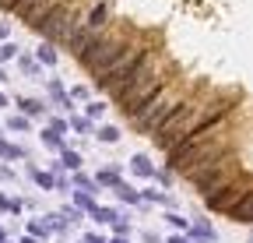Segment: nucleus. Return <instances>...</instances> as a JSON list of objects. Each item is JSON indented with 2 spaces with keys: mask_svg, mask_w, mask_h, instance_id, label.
Wrapping results in <instances>:
<instances>
[{
  "mask_svg": "<svg viewBox=\"0 0 253 243\" xmlns=\"http://www.w3.org/2000/svg\"><path fill=\"white\" fill-rule=\"evenodd\" d=\"M144 43V36L137 32L134 25H113V28H106V32H99L88 46H84V53L78 56V64L88 71V74H95V78H102V74H113L116 67H123L126 60L134 56V49Z\"/></svg>",
  "mask_w": 253,
  "mask_h": 243,
  "instance_id": "1",
  "label": "nucleus"
},
{
  "mask_svg": "<svg viewBox=\"0 0 253 243\" xmlns=\"http://www.w3.org/2000/svg\"><path fill=\"white\" fill-rule=\"evenodd\" d=\"M158 56H162V49L158 46H148V43H141L137 49H134V56L126 60L123 67H116L113 74H102V78H95V88H99V92H106L116 106L126 99L137 88V81L158 64Z\"/></svg>",
  "mask_w": 253,
  "mask_h": 243,
  "instance_id": "2",
  "label": "nucleus"
},
{
  "mask_svg": "<svg viewBox=\"0 0 253 243\" xmlns=\"http://www.w3.org/2000/svg\"><path fill=\"white\" fill-rule=\"evenodd\" d=\"M211 96V85H204V81H197L194 88H190V96L162 120V127H158L155 131V145L158 148H162L166 151V155H169V151L183 141V134L190 131V127H194V120L201 116V106H204V99Z\"/></svg>",
  "mask_w": 253,
  "mask_h": 243,
  "instance_id": "3",
  "label": "nucleus"
},
{
  "mask_svg": "<svg viewBox=\"0 0 253 243\" xmlns=\"http://www.w3.org/2000/svg\"><path fill=\"white\" fill-rule=\"evenodd\" d=\"M84 7H88L84 0H56V4H53L36 25H28V28H32L42 43L63 46V43H67V36L84 21Z\"/></svg>",
  "mask_w": 253,
  "mask_h": 243,
  "instance_id": "4",
  "label": "nucleus"
},
{
  "mask_svg": "<svg viewBox=\"0 0 253 243\" xmlns=\"http://www.w3.org/2000/svg\"><path fill=\"white\" fill-rule=\"evenodd\" d=\"M194 85H197V81H183V78L169 81L162 92H158V96H155V99H151L134 120H126V124H130L137 134H151V138H155V131L162 127V120H166V116H169V113L190 96V88H194Z\"/></svg>",
  "mask_w": 253,
  "mask_h": 243,
  "instance_id": "5",
  "label": "nucleus"
},
{
  "mask_svg": "<svg viewBox=\"0 0 253 243\" xmlns=\"http://www.w3.org/2000/svg\"><path fill=\"white\" fill-rule=\"evenodd\" d=\"M158 60H162V56H158ZM176 71H179V67H176V64H169V60L155 64V67H151V71H148V74L137 81V88H134V92L120 102V113H123L126 120H134V116H137V113H141V109H144V106H148V102L158 96V92H162L166 85H169V81H176V78H172Z\"/></svg>",
  "mask_w": 253,
  "mask_h": 243,
  "instance_id": "6",
  "label": "nucleus"
},
{
  "mask_svg": "<svg viewBox=\"0 0 253 243\" xmlns=\"http://www.w3.org/2000/svg\"><path fill=\"white\" fill-rule=\"evenodd\" d=\"M239 173V155H236V148H229L225 155H218L214 162H208L204 169H197V173H190L186 180H190V187H194L201 197H208L211 191H218L221 184H229V180Z\"/></svg>",
  "mask_w": 253,
  "mask_h": 243,
  "instance_id": "7",
  "label": "nucleus"
},
{
  "mask_svg": "<svg viewBox=\"0 0 253 243\" xmlns=\"http://www.w3.org/2000/svg\"><path fill=\"white\" fill-rule=\"evenodd\" d=\"M250 191H253V173L239 169L229 184H221L218 191H211V194L204 197V208H208V211H218V215H229V211H232Z\"/></svg>",
  "mask_w": 253,
  "mask_h": 243,
  "instance_id": "8",
  "label": "nucleus"
},
{
  "mask_svg": "<svg viewBox=\"0 0 253 243\" xmlns=\"http://www.w3.org/2000/svg\"><path fill=\"white\" fill-rule=\"evenodd\" d=\"M113 4H109V0H95V4H88L84 7V28H88V32H95V36H99V32H106V28H113Z\"/></svg>",
  "mask_w": 253,
  "mask_h": 243,
  "instance_id": "9",
  "label": "nucleus"
},
{
  "mask_svg": "<svg viewBox=\"0 0 253 243\" xmlns=\"http://www.w3.org/2000/svg\"><path fill=\"white\" fill-rule=\"evenodd\" d=\"M53 4H56V0H25V4H18V7H14V14H18L25 25H36V21H39Z\"/></svg>",
  "mask_w": 253,
  "mask_h": 243,
  "instance_id": "10",
  "label": "nucleus"
},
{
  "mask_svg": "<svg viewBox=\"0 0 253 243\" xmlns=\"http://www.w3.org/2000/svg\"><path fill=\"white\" fill-rule=\"evenodd\" d=\"M130 173L134 176H141V180H155V173H158V166L144 155V151H137V155L130 159Z\"/></svg>",
  "mask_w": 253,
  "mask_h": 243,
  "instance_id": "11",
  "label": "nucleus"
},
{
  "mask_svg": "<svg viewBox=\"0 0 253 243\" xmlns=\"http://www.w3.org/2000/svg\"><path fill=\"white\" fill-rule=\"evenodd\" d=\"M113 194H116V201H120V204L144 208V204H141V191H137V187H130V184H123V180H120V184L113 187Z\"/></svg>",
  "mask_w": 253,
  "mask_h": 243,
  "instance_id": "12",
  "label": "nucleus"
},
{
  "mask_svg": "<svg viewBox=\"0 0 253 243\" xmlns=\"http://www.w3.org/2000/svg\"><path fill=\"white\" fill-rule=\"evenodd\" d=\"M46 92H49V99L60 106V109H74V99H71V92L63 88L56 78H49V85H46Z\"/></svg>",
  "mask_w": 253,
  "mask_h": 243,
  "instance_id": "13",
  "label": "nucleus"
},
{
  "mask_svg": "<svg viewBox=\"0 0 253 243\" xmlns=\"http://www.w3.org/2000/svg\"><path fill=\"white\" fill-rule=\"evenodd\" d=\"M18 109H21V116H28V120L46 116V102H42V99H32V96H21V99H18Z\"/></svg>",
  "mask_w": 253,
  "mask_h": 243,
  "instance_id": "14",
  "label": "nucleus"
},
{
  "mask_svg": "<svg viewBox=\"0 0 253 243\" xmlns=\"http://www.w3.org/2000/svg\"><path fill=\"white\" fill-rule=\"evenodd\" d=\"M56 166H60V169H67V173H78V169L84 166V159H81V151L63 148V151H60V159H56Z\"/></svg>",
  "mask_w": 253,
  "mask_h": 243,
  "instance_id": "15",
  "label": "nucleus"
},
{
  "mask_svg": "<svg viewBox=\"0 0 253 243\" xmlns=\"http://www.w3.org/2000/svg\"><path fill=\"white\" fill-rule=\"evenodd\" d=\"M141 204H162V208H172V197L158 187H144L141 191Z\"/></svg>",
  "mask_w": 253,
  "mask_h": 243,
  "instance_id": "16",
  "label": "nucleus"
},
{
  "mask_svg": "<svg viewBox=\"0 0 253 243\" xmlns=\"http://www.w3.org/2000/svg\"><path fill=\"white\" fill-rule=\"evenodd\" d=\"M32 56L39 60V67H56V64H60V53H56V46H49V43H42Z\"/></svg>",
  "mask_w": 253,
  "mask_h": 243,
  "instance_id": "17",
  "label": "nucleus"
},
{
  "mask_svg": "<svg viewBox=\"0 0 253 243\" xmlns=\"http://www.w3.org/2000/svg\"><path fill=\"white\" fill-rule=\"evenodd\" d=\"M190 236L201 240V243H214V226L204 222V219H197V222H190Z\"/></svg>",
  "mask_w": 253,
  "mask_h": 243,
  "instance_id": "18",
  "label": "nucleus"
},
{
  "mask_svg": "<svg viewBox=\"0 0 253 243\" xmlns=\"http://www.w3.org/2000/svg\"><path fill=\"white\" fill-rule=\"evenodd\" d=\"M25 173H28V180H36V184H39L42 191H56V180H53V173H46V169H39V166H28Z\"/></svg>",
  "mask_w": 253,
  "mask_h": 243,
  "instance_id": "19",
  "label": "nucleus"
},
{
  "mask_svg": "<svg viewBox=\"0 0 253 243\" xmlns=\"http://www.w3.org/2000/svg\"><path fill=\"white\" fill-rule=\"evenodd\" d=\"M95 184H99V187H109V191H113V187L120 184V169H116V166H102L99 173H95Z\"/></svg>",
  "mask_w": 253,
  "mask_h": 243,
  "instance_id": "20",
  "label": "nucleus"
},
{
  "mask_svg": "<svg viewBox=\"0 0 253 243\" xmlns=\"http://www.w3.org/2000/svg\"><path fill=\"white\" fill-rule=\"evenodd\" d=\"M71 187H78V191H88V194H99V184H95V176H88L84 169H78V173L71 176Z\"/></svg>",
  "mask_w": 253,
  "mask_h": 243,
  "instance_id": "21",
  "label": "nucleus"
},
{
  "mask_svg": "<svg viewBox=\"0 0 253 243\" xmlns=\"http://www.w3.org/2000/svg\"><path fill=\"white\" fill-rule=\"evenodd\" d=\"M18 67H21V74H28V78H39V74H42L39 60L32 56V53H18Z\"/></svg>",
  "mask_w": 253,
  "mask_h": 243,
  "instance_id": "22",
  "label": "nucleus"
},
{
  "mask_svg": "<svg viewBox=\"0 0 253 243\" xmlns=\"http://www.w3.org/2000/svg\"><path fill=\"white\" fill-rule=\"evenodd\" d=\"M91 219L99 222V226H113V222H116V219H123V215H120L116 208H106V204H99V208L91 211Z\"/></svg>",
  "mask_w": 253,
  "mask_h": 243,
  "instance_id": "23",
  "label": "nucleus"
},
{
  "mask_svg": "<svg viewBox=\"0 0 253 243\" xmlns=\"http://www.w3.org/2000/svg\"><path fill=\"white\" fill-rule=\"evenodd\" d=\"M74 208H81L84 215H91V211L99 208V201H95V194H88V191H74Z\"/></svg>",
  "mask_w": 253,
  "mask_h": 243,
  "instance_id": "24",
  "label": "nucleus"
},
{
  "mask_svg": "<svg viewBox=\"0 0 253 243\" xmlns=\"http://www.w3.org/2000/svg\"><path fill=\"white\" fill-rule=\"evenodd\" d=\"M95 138H99L102 145H120V127H113V124H102V127H95Z\"/></svg>",
  "mask_w": 253,
  "mask_h": 243,
  "instance_id": "25",
  "label": "nucleus"
},
{
  "mask_svg": "<svg viewBox=\"0 0 253 243\" xmlns=\"http://www.w3.org/2000/svg\"><path fill=\"white\" fill-rule=\"evenodd\" d=\"M67 127H71L74 134H84V138H88V134H95V124H91L84 113H81V116H71V120H67Z\"/></svg>",
  "mask_w": 253,
  "mask_h": 243,
  "instance_id": "26",
  "label": "nucleus"
},
{
  "mask_svg": "<svg viewBox=\"0 0 253 243\" xmlns=\"http://www.w3.org/2000/svg\"><path fill=\"white\" fill-rule=\"evenodd\" d=\"M0 159L18 162V159H25V148H18V145H11V141H4V138H0Z\"/></svg>",
  "mask_w": 253,
  "mask_h": 243,
  "instance_id": "27",
  "label": "nucleus"
},
{
  "mask_svg": "<svg viewBox=\"0 0 253 243\" xmlns=\"http://www.w3.org/2000/svg\"><path fill=\"white\" fill-rule=\"evenodd\" d=\"M39 138H42V145H46L49 151H56V155H60L63 148H67V145H63V138H60V134H53V131H42Z\"/></svg>",
  "mask_w": 253,
  "mask_h": 243,
  "instance_id": "28",
  "label": "nucleus"
},
{
  "mask_svg": "<svg viewBox=\"0 0 253 243\" xmlns=\"http://www.w3.org/2000/svg\"><path fill=\"white\" fill-rule=\"evenodd\" d=\"M106 109H109V102H88L84 106V116L91 120V124H99V120L106 116Z\"/></svg>",
  "mask_w": 253,
  "mask_h": 243,
  "instance_id": "29",
  "label": "nucleus"
},
{
  "mask_svg": "<svg viewBox=\"0 0 253 243\" xmlns=\"http://www.w3.org/2000/svg\"><path fill=\"white\" fill-rule=\"evenodd\" d=\"M7 131H14V134H25V131H32V120L18 113V116H11V120H7Z\"/></svg>",
  "mask_w": 253,
  "mask_h": 243,
  "instance_id": "30",
  "label": "nucleus"
},
{
  "mask_svg": "<svg viewBox=\"0 0 253 243\" xmlns=\"http://www.w3.org/2000/svg\"><path fill=\"white\" fill-rule=\"evenodd\" d=\"M28 236H32V240H46V236H49L46 222H42V219H32V222H28Z\"/></svg>",
  "mask_w": 253,
  "mask_h": 243,
  "instance_id": "31",
  "label": "nucleus"
},
{
  "mask_svg": "<svg viewBox=\"0 0 253 243\" xmlns=\"http://www.w3.org/2000/svg\"><path fill=\"white\" fill-rule=\"evenodd\" d=\"M46 131H53V134H60V138H63V134H67L71 127H67V120H63V116H49V124H46Z\"/></svg>",
  "mask_w": 253,
  "mask_h": 243,
  "instance_id": "32",
  "label": "nucleus"
},
{
  "mask_svg": "<svg viewBox=\"0 0 253 243\" xmlns=\"http://www.w3.org/2000/svg\"><path fill=\"white\" fill-rule=\"evenodd\" d=\"M166 222H169L176 233H190V222H186L183 215H176V211H169V215H166Z\"/></svg>",
  "mask_w": 253,
  "mask_h": 243,
  "instance_id": "33",
  "label": "nucleus"
},
{
  "mask_svg": "<svg viewBox=\"0 0 253 243\" xmlns=\"http://www.w3.org/2000/svg\"><path fill=\"white\" fill-rule=\"evenodd\" d=\"M18 53H21V49H18L14 43H4V46H0V64H4V60H14Z\"/></svg>",
  "mask_w": 253,
  "mask_h": 243,
  "instance_id": "34",
  "label": "nucleus"
},
{
  "mask_svg": "<svg viewBox=\"0 0 253 243\" xmlns=\"http://www.w3.org/2000/svg\"><path fill=\"white\" fill-rule=\"evenodd\" d=\"M172 176H176V173H169V169H158V173H155V180H158V191H162V187H172Z\"/></svg>",
  "mask_w": 253,
  "mask_h": 243,
  "instance_id": "35",
  "label": "nucleus"
},
{
  "mask_svg": "<svg viewBox=\"0 0 253 243\" xmlns=\"http://www.w3.org/2000/svg\"><path fill=\"white\" fill-rule=\"evenodd\" d=\"M71 99H74V102H84V99H88V85H74V88H71Z\"/></svg>",
  "mask_w": 253,
  "mask_h": 243,
  "instance_id": "36",
  "label": "nucleus"
},
{
  "mask_svg": "<svg viewBox=\"0 0 253 243\" xmlns=\"http://www.w3.org/2000/svg\"><path fill=\"white\" fill-rule=\"evenodd\" d=\"M126 233H130V222H126V219H116V222H113V236H126Z\"/></svg>",
  "mask_w": 253,
  "mask_h": 243,
  "instance_id": "37",
  "label": "nucleus"
},
{
  "mask_svg": "<svg viewBox=\"0 0 253 243\" xmlns=\"http://www.w3.org/2000/svg\"><path fill=\"white\" fill-rule=\"evenodd\" d=\"M166 243H190V236H186V233H169Z\"/></svg>",
  "mask_w": 253,
  "mask_h": 243,
  "instance_id": "38",
  "label": "nucleus"
},
{
  "mask_svg": "<svg viewBox=\"0 0 253 243\" xmlns=\"http://www.w3.org/2000/svg\"><path fill=\"white\" fill-rule=\"evenodd\" d=\"M84 243H109V240H106L102 233H88V236H84Z\"/></svg>",
  "mask_w": 253,
  "mask_h": 243,
  "instance_id": "39",
  "label": "nucleus"
},
{
  "mask_svg": "<svg viewBox=\"0 0 253 243\" xmlns=\"http://www.w3.org/2000/svg\"><path fill=\"white\" fill-rule=\"evenodd\" d=\"M7 36H11V25H7V21H0V43H7Z\"/></svg>",
  "mask_w": 253,
  "mask_h": 243,
  "instance_id": "40",
  "label": "nucleus"
},
{
  "mask_svg": "<svg viewBox=\"0 0 253 243\" xmlns=\"http://www.w3.org/2000/svg\"><path fill=\"white\" fill-rule=\"evenodd\" d=\"M0 208H7V211H11V197H7L4 191H0Z\"/></svg>",
  "mask_w": 253,
  "mask_h": 243,
  "instance_id": "41",
  "label": "nucleus"
},
{
  "mask_svg": "<svg viewBox=\"0 0 253 243\" xmlns=\"http://www.w3.org/2000/svg\"><path fill=\"white\" fill-rule=\"evenodd\" d=\"M109 243H126V236H113V240H109Z\"/></svg>",
  "mask_w": 253,
  "mask_h": 243,
  "instance_id": "42",
  "label": "nucleus"
},
{
  "mask_svg": "<svg viewBox=\"0 0 253 243\" xmlns=\"http://www.w3.org/2000/svg\"><path fill=\"white\" fill-rule=\"evenodd\" d=\"M0 106H7V96H4V92H0Z\"/></svg>",
  "mask_w": 253,
  "mask_h": 243,
  "instance_id": "43",
  "label": "nucleus"
},
{
  "mask_svg": "<svg viewBox=\"0 0 253 243\" xmlns=\"http://www.w3.org/2000/svg\"><path fill=\"white\" fill-rule=\"evenodd\" d=\"M21 243H39V240H32V236H25V240H21Z\"/></svg>",
  "mask_w": 253,
  "mask_h": 243,
  "instance_id": "44",
  "label": "nucleus"
},
{
  "mask_svg": "<svg viewBox=\"0 0 253 243\" xmlns=\"http://www.w3.org/2000/svg\"><path fill=\"white\" fill-rule=\"evenodd\" d=\"M4 243H11V240H4Z\"/></svg>",
  "mask_w": 253,
  "mask_h": 243,
  "instance_id": "45",
  "label": "nucleus"
},
{
  "mask_svg": "<svg viewBox=\"0 0 253 243\" xmlns=\"http://www.w3.org/2000/svg\"><path fill=\"white\" fill-rule=\"evenodd\" d=\"M78 243H84V240H78Z\"/></svg>",
  "mask_w": 253,
  "mask_h": 243,
  "instance_id": "46",
  "label": "nucleus"
}]
</instances>
